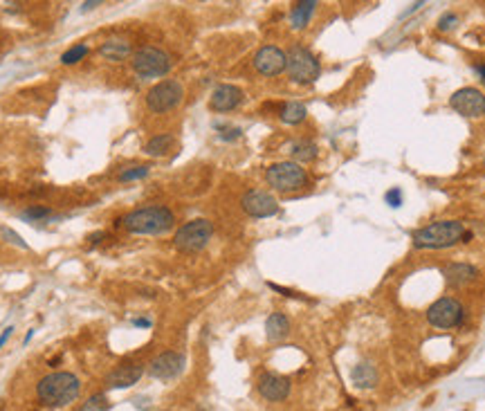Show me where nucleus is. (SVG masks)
I'll use <instances>...</instances> for the list:
<instances>
[{
  "instance_id": "1",
  "label": "nucleus",
  "mask_w": 485,
  "mask_h": 411,
  "mask_svg": "<svg viewBox=\"0 0 485 411\" xmlns=\"http://www.w3.org/2000/svg\"><path fill=\"white\" fill-rule=\"evenodd\" d=\"M117 225L124 227L130 234H166L169 230H173L175 216L164 205H148L121 216Z\"/></svg>"
},
{
  "instance_id": "2",
  "label": "nucleus",
  "mask_w": 485,
  "mask_h": 411,
  "mask_svg": "<svg viewBox=\"0 0 485 411\" xmlns=\"http://www.w3.org/2000/svg\"><path fill=\"white\" fill-rule=\"evenodd\" d=\"M81 393V382L75 373L70 371H57L41 378L37 384V396L46 407H66L75 402Z\"/></svg>"
},
{
  "instance_id": "3",
  "label": "nucleus",
  "mask_w": 485,
  "mask_h": 411,
  "mask_svg": "<svg viewBox=\"0 0 485 411\" xmlns=\"http://www.w3.org/2000/svg\"><path fill=\"white\" fill-rule=\"evenodd\" d=\"M465 225L461 221H438L413 234V245L418 250H445L458 241H465Z\"/></svg>"
},
{
  "instance_id": "4",
  "label": "nucleus",
  "mask_w": 485,
  "mask_h": 411,
  "mask_svg": "<svg viewBox=\"0 0 485 411\" xmlns=\"http://www.w3.org/2000/svg\"><path fill=\"white\" fill-rule=\"evenodd\" d=\"M268 185L279 191V194H295V191L304 189L308 185V173L299 162L286 160L277 162L266 171Z\"/></svg>"
},
{
  "instance_id": "5",
  "label": "nucleus",
  "mask_w": 485,
  "mask_h": 411,
  "mask_svg": "<svg viewBox=\"0 0 485 411\" xmlns=\"http://www.w3.org/2000/svg\"><path fill=\"white\" fill-rule=\"evenodd\" d=\"M286 70H288V77L293 79L295 83H313L321 74V66H319V61H317V57L308 48H301V46H295L286 54Z\"/></svg>"
},
{
  "instance_id": "6",
  "label": "nucleus",
  "mask_w": 485,
  "mask_h": 411,
  "mask_svg": "<svg viewBox=\"0 0 485 411\" xmlns=\"http://www.w3.org/2000/svg\"><path fill=\"white\" fill-rule=\"evenodd\" d=\"M214 236V225H211L207 218H193V221L184 223L178 232H175V248L180 252H200L202 248H207V243Z\"/></svg>"
},
{
  "instance_id": "7",
  "label": "nucleus",
  "mask_w": 485,
  "mask_h": 411,
  "mask_svg": "<svg viewBox=\"0 0 485 411\" xmlns=\"http://www.w3.org/2000/svg\"><path fill=\"white\" fill-rule=\"evenodd\" d=\"M171 66H173L171 57L166 54L164 50L153 48V46L139 48L133 54V70L142 79H155V77L169 74Z\"/></svg>"
},
{
  "instance_id": "8",
  "label": "nucleus",
  "mask_w": 485,
  "mask_h": 411,
  "mask_svg": "<svg viewBox=\"0 0 485 411\" xmlns=\"http://www.w3.org/2000/svg\"><path fill=\"white\" fill-rule=\"evenodd\" d=\"M184 99V88L175 79H164V81L155 83L151 90L146 92V106L151 112H169L175 106H180Z\"/></svg>"
},
{
  "instance_id": "9",
  "label": "nucleus",
  "mask_w": 485,
  "mask_h": 411,
  "mask_svg": "<svg viewBox=\"0 0 485 411\" xmlns=\"http://www.w3.org/2000/svg\"><path fill=\"white\" fill-rule=\"evenodd\" d=\"M463 319H465V308L456 297H440V299L431 303L427 310V321L440 330L461 326Z\"/></svg>"
},
{
  "instance_id": "10",
  "label": "nucleus",
  "mask_w": 485,
  "mask_h": 411,
  "mask_svg": "<svg viewBox=\"0 0 485 411\" xmlns=\"http://www.w3.org/2000/svg\"><path fill=\"white\" fill-rule=\"evenodd\" d=\"M449 106L463 117L485 115V94L479 88H461L449 97Z\"/></svg>"
},
{
  "instance_id": "11",
  "label": "nucleus",
  "mask_w": 485,
  "mask_h": 411,
  "mask_svg": "<svg viewBox=\"0 0 485 411\" xmlns=\"http://www.w3.org/2000/svg\"><path fill=\"white\" fill-rule=\"evenodd\" d=\"M241 207H243V212L250 214L252 218H270L279 212L277 198L261 189L248 191V194L241 198Z\"/></svg>"
},
{
  "instance_id": "12",
  "label": "nucleus",
  "mask_w": 485,
  "mask_h": 411,
  "mask_svg": "<svg viewBox=\"0 0 485 411\" xmlns=\"http://www.w3.org/2000/svg\"><path fill=\"white\" fill-rule=\"evenodd\" d=\"M254 68L263 77H277L286 70V52L277 46H263L254 54Z\"/></svg>"
},
{
  "instance_id": "13",
  "label": "nucleus",
  "mask_w": 485,
  "mask_h": 411,
  "mask_svg": "<svg viewBox=\"0 0 485 411\" xmlns=\"http://www.w3.org/2000/svg\"><path fill=\"white\" fill-rule=\"evenodd\" d=\"M182 371H184V355L175 351H166L162 355H157L151 362V366H148V373L155 380H173Z\"/></svg>"
},
{
  "instance_id": "14",
  "label": "nucleus",
  "mask_w": 485,
  "mask_h": 411,
  "mask_svg": "<svg viewBox=\"0 0 485 411\" xmlns=\"http://www.w3.org/2000/svg\"><path fill=\"white\" fill-rule=\"evenodd\" d=\"M142 375H144V364L139 362L119 364L117 369H112L106 375V389H128L137 384Z\"/></svg>"
},
{
  "instance_id": "15",
  "label": "nucleus",
  "mask_w": 485,
  "mask_h": 411,
  "mask_svg": "<svg viewBox=\"0 0 485 411\" xmlns=\"http://www.w3.org/2000/svg\"><path fill=\"white\" fill-rule=\"evenodd\" d=\"M257 389L268 402H281L290 396L293 384H290L288 378H284V375H279V373H263L259 378Z\"/></svg>"
},
{
  "instance_id": "16",
  "label": "nucleus",
  "mask_w": 485,
  "mask_h": 411,
  "mask_svg": "<svg viewBox=\"0 0 485 411\" xmlns=\"http://www.w3.org/2000/svg\"><path fill=\"white\" fill-rule=\"evenodd\" d=\"M241 101H243V90L238 88V86L223 83V86H218L214 92H211L209 106H211V110H216V112H229V110H234L236 106H241Z\"/></svg>"
},
{
  "instance_id": "17",
  "label": "nucleus",
  "mask_w": 485,
  "mask_h": 411,
  "mask_svg": "<svg viewBox=\"0 0 485 411\" xmlns=\"http://www.w3.org/2000/svg\"><path fill=\"white\" fill-rule=\"evenodd\" d=\"M445 281L452 288H463L467 283H472L476 277H479V270L470 263H449L443 270Z\"/></svg>"
},
{
  "instance_id": "18",
  "label": "nucleus",
  "mask_w": 485,
  "mask_h": 411,
  "mask_svg": "<svg viewBox=\"0 0 485 411\" xmlns=\"http://www.w3.org/2000/svg\"><path fill=\"white\" fill-rule=\"evenodd\" d=\"M350 380L357 389H373L377 384V369L371 362H362L353 369Z\"/></svg>"
},
{
  "instance_id": "19",
  "label": "nucleus",
  "mask_w": 485,
  "mask_h": 411,
  "mask_svg": "<svg viewBox=\"0 0 485 411\" xmlns=\"http://www.w3.org/2000/svg\"><path fill=\"white\" fill-rule=\"evenodd\" d=\"M315 10H317V3H315V0L297 3V5L293 7V12H290V25H293V30H304L306 25L310 23Z\"/></svg>"
},
{
  "instance_id": "20",
  "label": "nucleus",
  "mask_w": 485,
  "mask_h": 411,
  "mask_svg": "<svg viewBox=\"0 0 485 411\" xmlns=\"http://www.w3.org/2000/svg\"><path fill=\"white\" fill-rule=\"evenodd\" d=\"M99 54L108 61H124L130 54V43L124 39H110L99 48Z\"/></svg>"
},
{
  "instance_id": "21",
  "label": "nucleus",
  "mask_w": 485,
  "mask_h": 411,
  "mask_svg": "<svg viewBox=\"0 0 485 411\" xmlns=\"http://www.w3.org/2000/svg\"><path fill=\"white\" fill-rule=\"evenodd\" d=\"M266 333L272 342H277V339H284L288 333H290V319L286 317L284 312H272L268 321H266Z\"/></svg>"
},
{
  "instance_id": "22",
  "label": "nucleus",
  "mask_w": 485,
  "mask_h": 411,
  "mask_svg": "<svg viewBox=\"0 0 485 411\" xmlns=\"http://www.w3.org/2000/svg\"><path fill=\"white\" fill-rule=\"evenodd\" d=\"M288 151L299 162H313L317 153H319V148H317L315 142H308V139H297V142L288 146Z\"/></svg>"
},
{
  "instance_id": "23",
  "label": "nucleus",
  "mask_w": 485,
  "mask_h": 411,
  "mask_svg": "<svg viewBox=\"0 0 485 411\" xmlns=\"http://www.w3.org/2000/svg\"><path fill=\"white\" fill-rule=\"evenodd\" d=\"M173 144H175L173 135H169V133L155 135V137H151V139H148V142H146L144 153H146V155H151V157H160V155H164V153H169Z\"/></svg>"
},
{
  "instance_id": "24",
  "label": "nucleus",
  "mask_w": 485,
  "mask_h": 411,
  "mask_svg": "<svg viewBox=\"0 0 485 411\" xmlns=\"http://www.w3.org/2000/svg\"><path fill=\"white\" fill-rule=\"evenodd\" d=\"M308 115V110L304 103H299V101H288L284 108H281L279 112V119L284 121V124H290V126H295V124H301V121L306 119Z\"/></svg>"
},
{
  "instance_id": "25",
  "label": "nucleus",
  "mask_w": 485,
  "mask_h": 411,
  "mask_svg": "<svg viewBox=\"0 0 485 411\" xmlns=\"http://www.w3.org/2000/svg\"><path fill=\"white\" fill-rule=\"evenodd\" d=\"M108 407L110 402L106 398V393H95V396H90L79 407V411H108Z\"/></svg>"
},
{
  "instance_id": "26",
  "label": "nucleus",
  "mask_w": 485,
  "mask_h": 411,
  "mask_svg": "<svg viewBox=\"0 0 485 411\" xmlns=\"http://www.w3.org/2000/svg\"><path fill=\"white\" fill-rule=\"evenodd\" d=\"M86 54H88V46H86V43H77V46H72L63 57H61V63H63V66H75Z\"/></svg>"
},
{
  "instance_id": "27",
  "label": "nucleus",
  "mask_w": 485,
  "mask_h": 411,
  "mask_svg": "<svg viewBox=\"0 0 485 411\" xmlns=\"http://www.w3.org/2000/svg\"><path fill=\"white\" fill-rule=\"evenodd\" d=\"M148 176V167L146 164H139V167H130L126 171H121L119 180L121 182H130V180H139V178H146Z\"/></svg>"
},
{
  "instance_id": "28",
  "label": "nucleus",
  "mask_w": 485,
  "mask_h": 411,
  "mask_svg": "<svg viewBox=\"0 0 485 411\" xmlns=\"http://www.w3.org/2000/svg\"><path fill=\"white\" fill-rule=\"evenodd\" d=\"M456 23H458L456 14L447 12V14L440 16V21H438V30H440V32H449V30H454V28H456Z\"/></svg>"
},
{
  "instance_id": "29",
  "label": "nucleus",
  "mask_w": 485,
  "mask_h": 411,
  "mask_svg": "<svg viewBox=\"0 0 485 411\" xmlns=\"http://www.w3.org/2000/svg\"><path fill=\"white\" fill-rule=\"evenodd\" d=\"M28 218H46L50 216V207H30L28 212H25Z\"/></svg>"
},
{
  "instance_id": "30",
  "label": "nucleus",
  "mask_w": 485,
  "mask_h": 411,
  "mask_svg": "<svg viewBox=\"0 0 485 411\" xmlns=\"http://www.w3.org/2000/svg\"><path fill=\"white\" fill-rule=\"evenodd\" d=\"M386 203H389L391 207H400V203H402V194H400L398 189L386 191Z\"/></svg>"
},
{
  "instance_id": "31",
  "label": "nucleus",
  "mask_w": 485,
  "mask_h": 411,
  "mask_svg": "<svg viewBox=\"0 0 485 411\" xmlns=\"http://www.w3.org/2000/svg\"><path fill=\"white\" fill-rule=\"evenodd\" d=\"M3 236H7V239H10L12 243L21 245V248H28V245H25V243L21 241V236H19V234H14V232H10V230H3Z\"/></svg>"
},
{
  "instance_id": "32",
  "label": "nucleus",
  "mask_w": 485,
  "mask_h": 411,
  "mask_svg": "<svg viewBox=\"0 0 485 411\" xmlns=\"http://www.w3.org/2000/svg\"><path fill=\"white\" fill-rule=\"evenodd\" d=\"M14 333V326H7L5 330H3V335H0V348H3L5 346V342H7V339H10V335Z\"/></svg>"
},
{
  "instance_id": "33",
  "label": "nucleus",
  "mask_w": 485,
  "mask_h": 411,
  "mask_svg": "<svg viewBox=\"0 0 485 411\" xmlns=\"http://www.w3.org/2000/svg\"><path fill=\"white\" fill-rule=\"evenodd\" d=\"M474 72L479 74V79L485 83V63H476V66H474Z\"/></svg>"
},
{
  "instance_id": "34",
  "label": "nucleus",
  "mask_w": 485,
  "mask_h": 411,
  "mask_svg": "<svg viewBox=\"0 0 485 411\" xmlns=\"http://www.w3.org/2000/svg\"><path fill=\"white\" fill-rule=\"evenodd\" d=\"M135 326H151V319H135Z\"/></svg>"
},
{
  "instance_id": "35",
  "label": "nucleus",
  "mask_w": 485,
  "mask_h": 411,
  "mask_svg": "<svg viewBox=\"0 0 485 411\" xmlns=\"http://www.w3.org/2000/svg\"><path fill=\"white\" fill-rule=\"evenodd\" d=\"M99 3H83V10H92V7H97Z\"/></svg>"
}]
</instances>
